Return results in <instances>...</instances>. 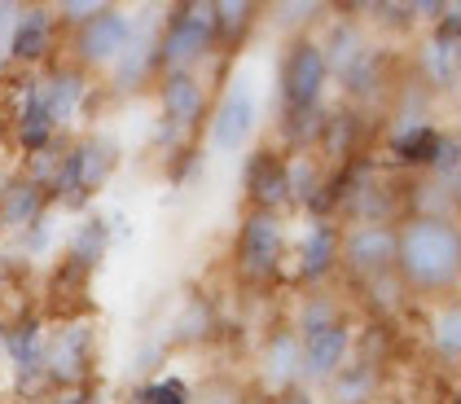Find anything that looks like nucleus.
<instances>
[{
  "instance_id": "1",
  "label": "nucleus",
  "mask_w": 461,
  "mask_h": 404,
  "mask_svg": "<svg viewBox=\"0 0 461 404\" xmlns=\"http://www.w3.org/2000/svg\"><path fill=\"white\" fill-rule=\"evenodd\" d=\"M457 273H461L457 220L404 216L395 224V282L404 286V294H418L426 303L453 299Z\"/></svg>"
},
{
  "instance_id": "2",
  "label": "nucleus",
  "mask_w": 461,
  "mask_h": 404,
  "mask_svg": "<svg viewBox=\"0 0 461 404\" xmlns=\"http://www.w3.org/2000/svg\"><path fill=\"white\" fill-rule=\"evenodd\" d=\"M119 172V141L106 132H75L62 141V163H58V181L49 189L53 207H88L93 193H102L110 176Z\"/></svg>"
},
{
  "instance_id": "3",
  "label": "nucleus",
  "mask_w": 461,
  "mask_h": 404,
  "mask_svg": "<svg viewBox=\"0 0 461 404\" xmlns=\"http://www.w3.org/2000/svg\"><path fill=\"white\" fill-rule=\"evenodd\" d=\"M285 251H290L285 216L247 207L238 220V238H233V277L250 291L277 286L285 282Z\"/></svg>"
},
{
  "instance_id": "4",
  "label": "nucleus",
  "mask_w": 461,
  "mask_h": 404,
  "mask_svg": "<svg viewBox=\"0 0 461 404\" xmlns=\"http://www.w3.org/2000/svg\"><path fill=\"white\" fill-rule=\"evenodd\" d=\"M215 53L212 0H185L172 4L158 22V71L163 75H203Z\"/></svg>"
},
{
  "instance_id": "5",
  "label": "nucleus",
  "mask_w": 461,
  "mask_h": 404,
  "mask_svg": "<svg viewBox=\"0 0 461 404\" xmlns=\"http://www.w3.org/2000/svg\"><path fill=\"white\" fill-rule=\"evenodd\" d=\"M44 347H49V317H44V308H23V312H14L5 321V361L0 365H9L14 404L49 400Z\"/></svg>"
},
{
  "instance_id": "6",
  "label": "nucleus",
  "mask_w": 461,
  "mask_h": 404,
  "mask_svg": "<svg viewBox=\"0 0 461 404\" xmlns=\"http://www.w3.org/2000/svg\"><path fill=\"white\" fill-rule=\"evenodd\" d=\"M97 373V321L67 317V321H49V347H44V382L49 391H79L93 387Z\"/></svg>"
},
{
  "instance_id": "7",
  "label": "nucleus",
  "mask_w": 461,
  "mask_h": 404,
  "mask_svg": "<svg viewBox=\"0 0 461 404\" xmlns=\"http://www.w3.org/2000/svg\"><path fill=\"white\" fill-rule=\"evenodd\" d=\"M325 93H330V67L321 53L317 31L290 36L282 49V67H277V102L285 114H317L325 111Z\"/></svg>"
},
{
  "instance_id": "8",
  "label": "nucleus",
  "mask_w": 461,
  "mask_h": 404,
  "mask_svg": "<svg viewBox=\"0 0 461 404\" xmlns=\"http://www.w3.org/2000/svg\"><path fill=\"white\" fill-rule=\"evenodd\" d=\"M154 97H158L154 146L176 154L180 146L194 141V132H203V119L212 111V88H207L203 75H158Z\"/></svg>"
},
{
  "instance_id": "9",
  "label": "nucleus",
  "mask_w": 461,
  "mask_h": 404,
  "mask_svg": "<svg viewBox=\"0 0 461 404\" xmlns=\"http://www.w3.org/2000/svg\"><path fill=\"white\" fill-rule=\"evenodd\" d=\"M132 22H137V13L132 9H123V4H102L88 22H79L75 31H67L62 40V58L79 67L84 75H106L114 67V58L123 53V44L132 36Z\"/></svg>"
},
{
  "instance_id": "10",
  "label": "nucleus",
  "mask_w": 461,
  "mask_h": 404,
  "mask_svg": "<svg viewBox=\"0 0 461 404\" xmlns=\"http://www.w3.org/2000/svg\"><path fill=\"white\" fill-rule=\"evenodd\" d=\"M400 224V220H395ZM395 224L391 220H356L339 229V277L356 291L383 282L395 273Z\"/></svg>"
},
{
  "instance_id": "11",
  "label": "nucleus",
  "mask_w": 461,
  "mask_h": 404,
  "mask_svg": "<svg viewBox=\"0 0 461 404\" xmlns=\"http://www.w3.org/2000/svg\"><path fill=\"white\" fill-rule=\"evenodd\" d=\"M461 4H444L413 53V79L430 97H453L461 79Z\"/></svg>"
},
{
  "instance_id": "12",
  "label": "nucleus",
  "mask_w": 461,
  "mask_h": 404,
  "mask_svg": "<svg viewBox=\"0 0 461 404\" xmlns=\"http://www.w3.org/2000/svg\"><path fill=\"white\" fill-rule=\"evenodd\" d=\"M32 84H36V97L44 114H49V123H53V132L58 137H75L79 123L88 119L93 97H97V79L84 75L79 67H71L67 58H58L44 71L32 75Z\"/></svg>"
},
{
  "instance_id": "13",
  "label": "nucleus",
  "mask_w": 461,
  "mask_h": 404,
  "mask_svg": "<svg viewBox=\"0 0 461 404\" xmlns=\"http://www.w3.org/2000/svg\"><path fill=\"white\" fill-rule=\"evenodd\" d=\"M259 132V97L250 79H229L212 97V111L203 119V141L215 154H242Z\"/></svg>"
},
{
  "instance_id": "14",
  "label": "nucleus",
  "mask_w": 461,
  "mask_h": 404,
  "mask_svg": "<svg viewBox=\"0 0 461 404\" xmlns=\"http://www.w3.org/2000/svg\"><path fill=\"white\" fill-rule=\"evenodd\" d=\"M62 22L53 13V4H23L18 9V22H14V36H9V53H5V71H23L36 75L49 62L62 58Z\"/></svg>"
},
{
  "instance_id": "15",
  "label": "nucleus",
  "mask_w": 461,
  "mask_h": 404,
  "mask_svg": "<svg viewBox=\"0 0 461 404\" xmlns=\"http://www.w3.org/2000/svg\"><path fill=\"white\" fill-rule=\"evenodd\" d=\"M356 352V321L352 312L321 326L312 334H299V365H303V391H321Z\"/></svg>"
},
{
  "instance_id": "16",
  "label": "nucleus",
  "mask_w": 461,
  "mask_h": 404,
  "mask_svg": "<svg viewBox=\"0 0 461 404\" xmlns=\"http://www.w3.org/2000/svg\"><path fill=\"white\" fill-rule=\"evenodd\" d=\"M158 75H163L158 71V22L137 18L123 53L106 71V84L110 93H119V97H137V93H149V84H158Z\"/></svg>"
},
{
  "instance_id": "17",
  "label": "nucleus",
  "mask_w": 461,
  "mask_h": 404,
  "mask_svg": "<svg viewBox=\"0 0 461 404\" xmlns=\"http://www.w3.org/2000/svg\"><path fill=\"white\" fill-rule=\"evenodd\" d=\"M330 84L343 88V97L352 102L356 111L391 102V49L378 44V40H369L343 71L330 75Z\"/></svg>"
},
{
  "instance_id": "18",
  "label": "nucleus",
  "mask_w": 461,
  "mask_h": 404,
  "mask_svg": "<svg viewBox=\"0 0 461 404\" xmlns=\"http://www.w3.org/2000/svg\"><path fill=\"white\" fill-rule=\"evenodd\" d=\"M255 373L264 387V400L299 391L303 387V365H299V334L290 330V321H277L273 330L259 338V356H255Z\"/></svg>"
},
{
  "instance_id": "19",
  "label": "nucleus",
  "mask_w": 461,
  "mask_h": 404,
  "mask_svg": "<svg viewBox=\"0 0 461 404\" xmlns=\"http://www.w3.org/2000/svg\"><path fill=\"white\" fill-rule=\"evenodd\" d=\"M339 220H308L294 251V282L303 291H321L339 277Z\"/></svg>"
},
{
  "instance_id": "20",
  "label": "nucleus",
  "mask_w": 461,
  "mask_h": 404,
  "mask_svg": "<svg viewBox=\"0 0 461 404\" xmlns=\"http://www.w3.org/2000/svg\"><path fill=\"white\" fill-rule=\"evenodd\" d=\"M242 193H247V207L255 211H277L285 216L290 198H285V154L277 146H259L247 154L242 163Z\"/></svg>"
},
{
  "instance_id": "21",
  "label": "nucleus",
  "mask_w": 461,
  "mask_h": 404,
  "mask_svg": "<svg viewBox=\"0 0 461 404\" xmlns=\"http://www.w3.org/2000/svg\"><path fill=\"white\" fill-rule=\"evenodd\" d=\"M444 123L439 119H422V123H391L387 128V158L395 172H413L426 176L435 154L444 146Z\"/></svg>"
},
{
  "instance_id": "22",
  "label": "nucleus",
  "mask_w": 461,
  "mask_h": 404,
  "mask_svg": "<svg viewBox=\"0 0 461 404\" xmlns=\"http://www.w3.org/2000/svg\"><path fill=\"white\" fill-rule=\"evenodd\" d=\"M383 387H387L383 361H378V356H365V352H352V361L321 387L317 400H325V404H378Z\"/></svg>"
},
{
  "instance_id": "23",
  "label": "nucleus",
  "mask_w": 461,
  "mask_h": 404,
  "mask_svg": "<svg viewBox=\"0 0 461 404\" xmlns=\"http://www.w3.org/2000/svg\"><path fill=\"white\" fill-rule=\"evenodd\" d=\"M49 207H53V202H49V189H40V184L27 181L23 172H14L9 184H5V193H0V233L23 238Z\"/></svg>"
},
{
  "instance_id": "24",
  "label": "nucleus",
  "mask_w": 461,
  "mask_h": 404,
  "mask_svg": "<svg viewBox=\"0 0 461 404\" xmlns=\"http://www.w3.org/2000/svg\"><path fill=\"white\" fill-rule=\"evenodd\" d=\"M426 352H430V361H439V365L457 369V356H461V308L457 299H435L430 308H426Z\"/></svg>"
},
{
  "instance_id": "25",
  "label": "nucleus",
  "mask_w": 461,
  "mask_h": 404,
  "mask_svg": "<svg viewBox=\"0 0 461 404\" xmlns=\"http://www.w3.org/2000/svg\"><path fill=\"white\" fill-rule=\"evenodd\" d=\"M110 247H114V229H110V220H102V216H79L75 220V229L67 233V264H75V268H84V273H97L102 264H106Z\"/></svg>"
},
{
  "instance_id": "26",
  "label": "nucleus",
  "mask_w": 461,
  "mask_h": 404,
  "mask_svg": "<svg viewBox=\"0 0 461 404\" xmlns=\"http://www.w3.org/2000/svg\"><path fill=\"white\" fill-rule=\"evenodd\" d=\"M212 22H215V49L220 53H233L255 31L259 4H250V0H212Z\"/></svg>"
},
{
  "instance_id": "27",
  "label": "nucleus",
  "mask_w": 461,
  "mask_h": 404,
  "mask_svg": "<svg viewBox=\"0 0 461 404\" xmlns=\"http://www.w3.org/2000/svg\"><path fill=\"white\" fill-rule=\"evenodd\" d=\"M325 172H330V167L321 163V154H312V149H294V154H285V198H290V207H303V202L321 189Z\"/></svg>"
},
{
  "instance_id": "28",
  "label": "nucleus",
  "mask_w": 461,
  "mask_h": 404,
  "mask_svg": "<svg viewBox=\"0 0 461 404\" xmlns=\"http://www.w3.org/2000/svg\"><path fill=\"white\" fill-rule=\"evenodd\" d=\"M339 317H348L343 299L330 291V286H321V291L303 294L299 308H294V317H285V321H290L294 334H312V330H321V326H330V321H339Z\"/></svg>"
},
{
  "instance_id": "29",
  "label": "nucleus",
  "mask_w": 461,
  "mask_h": 404,
  "mask_svg": "<svg viewBox=\"0 0 461 404\" xmlns=\"http://www.w3.org/2000/svg\"><path fill=\"white\" fill-rule=\"evenodd\" d=\"M198 387L180 373H158V378H141L137 391H132V404H194Z\"/></svg>"
},
{
  "instance_id": "30",
  "label": "nucleus",
  "mask_w": 461,
  "mask_h": 404,
  "mask_svg": "<svg viewBox=\"0 0 461 404\" xmlns=\"http://www.w3.org/2000/svg\"><path fill=\"white\" fill-rule=\"evenodd\" d=\"M215 334V317H212V303L207 299H185V312H180V321L172 326V338L176 343H203V338H212Z\"/></svg>"
},
{
  "instance_id": "31",
  "label": "nucleus",
  "mask_w": 461,
  "mask_h": 404,
  "mask_svg": "<svg viewBox=\"0 0 461 404\" xmlns=\"http://www.w3.org/2000/svg\"><path fill=\"white\" fill-rule=\"evenodd\" d=\"M457 176H461V146H457V132L448 128V132H444V146H439L435 163H430V172H426V181H435L444 193L457 198Z\"/></svg>"
},
{
  "instance_id": "32",
  "label": "nucleus",
  "mask_w": 461,
  "mask_h": 404,
  "mask_svg": "<svg viewBox=\"0 0 461 404\" xmlns=\"http://www.w3.org/2000/svg\"><path fill=\"white\" fill-rule=\"evenodd\" d=\"M53 242H58V207H49V211L23 233V251H27V259H44L53 251Z\"/></svg>"
},
{
  "instance_id": "33",
  "label": "nucleus",
  "mask_w": 461,
  "mask_h": 404,
  "mask_svg": "<svg viewBox=\"0 0 461 404\" xmlns=\"http://www.w3.org/2000/svg\"><path fill=\"white\" fill-rule=\"evenodd\" d=\"M102 4H106V0H62V4H53V13H58L62 31H75V27H79V22H88Z\"/></svg>"
},
{
  "instance_id": "34",
  "label": "nucleus",
  "mask_w": 461,
  "mask_h": 404,
  "mask_svg": "<svg viewBox=\"0 0 461 404\" xmlns=\"http://www.w3.org/2000/svg\"><path fill=\"white\" fill-rule=\"evenodd\" d=\"M18 9H23V4H14V0H0V67H5V53H9V36H14Z\"/></svg>"
},
{
  "instance_id": "35",
  "label": "nucleus",
  "mask_w": 461,
  "mask_h": 404,
  "mask_svg": "<svg viewBox=\"0 0 461 404\" xmlns=\"http://www.w3.org/2000/svg\"><path fill=\"white\" fill-rule=\"evenodd\" d=\"M163 356H167V338H154V343H141V352H137V361L132 369L145 373V365H163Z\"/></svg>"
},
{
  "instance_id": "36",
  "label": "nucleus",
  "mask_w": 461,
  "mask_h": 404,
  "mask_svg": "<svg viewBox=\"0 0 461 404\" xmlns=\"http://www.w3.org/2000/svg\"><path fill=\"white\" fill-rule=\"evenodd\" d=\"M264 404H321V400H317V391H303V387H299V391L273 396V400H264Z\"/></svg>"
},
{
  "instance_id": "37",
  "label": "nucleus",
  "mask_w": 461,
  "mask_h": 404,
  "mask_svg": "<svg viewBox=\"0 0 461 404\" xmlns=\"http://www.w3.org/2000/svg\"><path fill=\"white\" fill-rule=\"evenodd\" d=\"M9 176H14V167H9V163L0 158V193H5V184H9Z\"/></svg>"
},
{
  "instance_id": "38",
  "label": "nucleus",
  "mask_w": 461,
  "mask_h": 404,
  "mask_svg": "<svg viewBox=\"0 0 461 404\" xmlns=\"http://www.w3.org/2000/svg\"><path fill=\"white\" fill-rule=\"evenodd\" d=\"M0 361H5V312H0Z\"/></svg>"
},
{
  "instance_id": "39",
  "label": "nucleus",
  "mask_w": 461,
  "mask_h": 404,
  "mask_svg": "<svg viewBox=\"0 0 461 404\" xmlns=\"http://www.w3.org/2000/svg\"><path fill=\"white\" fill-rule=\"evenodd\" d=\"M0 75H5V67H0Z\"/></svg>"
},
{
  "instance_id": "40",
  "label": "nucleus",
  "mask_w": 461,
  "mask_h": 404,
  "mask_svg": "<svg viewBox=\"0 0 461 404\" xmlns=\"http://www.w3.org/2000/svg\"><path fill=\"white\" fill-rule=\"evenodd\" d=\"M40 404H44V400H40Z\"/></svg>"
}]
</instances>
